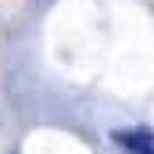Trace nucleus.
I'll return each mask as SVG.
<instances>
[{"mask_svg":"<svg viewBox=\"0 0 154 154\" xmlns=\"http://www.w3.org/2000/svg\"><path fill=\"white\" fill-rule=\"evenodd\" d=\"M115 140L133 154H154V136L147 133H115Z\"/></svg>","mask_w":154,"mask_h":154,"instance_id":"1","label":"nucleus"}]
</instances>
